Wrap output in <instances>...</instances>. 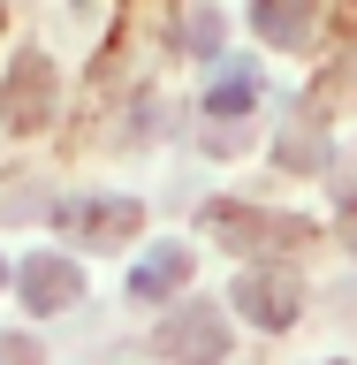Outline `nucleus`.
Wrapping results in <instances>:
<instances>
[{
	"instance_id": "1",
	"label": "nucleus",
	"mask_w": 357,
	"mask_h": 365,
	"mask_svg": "<svg viewBox=\"0 0 357 365\" xmlns=\"http://www.w3.org/2000/svg\"><path fill=\"white\" fill-rule=\"evenodd\" d=\"M145 228V205L137 198H61L53 205V236H68V244H84V251H122Z\"/></svg>"
},
{
	"instance_id": "2",
	"label": "nucleus",
	"mask_w": 357,
	"mask_h": 365,
	"mask_svg": "<svg viewBox=\"0 0 357 365\" xmlns=\"http://www.w3.org/2000/svg\"><path fill=\"white\" fill-rule=\"evenodd\" d=\"M160 358H175V365H221L228 358V319L213 312V304H182V312H167V327H160Z\"/></svg>"
},
{
	"instance_id": "3",
	"label": "nucleus",
	"mask_w": 357,
	"mask_h": 365,
	"mask_svg": "<svg viewBox=\"0 0 357 365\" xmlns=\"http://www.w3.org/2000/svg\"><path fill=\"white\" fill-rule=\"evenodd\" d=\"M53 114V61L46 53H16V68L0 76V122L8 130H38Z\"/></svg>"
},
{
	"instance_id": "4",
	"label": "nucleus",
	"mask_w": 357,
	"mask_h": 365,
	"mask_svg": "<svg viewBox=\"0 0 357 365\" xmlns=\"http://www.w3.org/2000/svg\"><path fill=\"white\" fill-rule=\"evenodd\" d=\"M236 304H244L251 327H289L296 304H304V289H296L289 267H251V274H236Z\"/></svg>"
},
{
	"instance_id": "5",
	"label": "nucleus",
	"mask_w": 357,
	"mask_h": 365,
	"mask_svg": "<svg viewBox=\"0 0 357 365\" xmlns=\"http://www.w3.org/2000/svg\"><path fill=\"white\" fill-rule=\"evenodd\" d=\"M23 304L31 312H68V304H84V274L68 267L61 251H38V259H23Z\"/></svg>"
},
{
	"instance_id": "6",
	"label": "nucleus",
	"mask_w": 357,
	"mask_h": 365,
	"mask_svg": "<svg viewBox=\"0 0 357 365\" xmlns=\"http://www.w3.org/2000/svg\"><path fill=\"white\" fill-rule=\"evenodd\" d=\"M205 228H213V236H228V244L236 251H259L267 244V236H281V244H304V221H289V213H259V205H205Z\"/></svg>"
},
{
	"instance_id": "7",
	"label": "nucleus",
	"mask_w": 357,
	"mask_h": 365,
	"mask_svg": "<svg viewBox=\"0 0 357 365\" xmlns=\"http://www.w3.org/2000/svg\"><path fill=\"white\" fill-rule=\"evenodd\" d=\"M182 282H190V251L182 244H160V251H145L130 267V297H145V304H152V297H175Z\"/></svg>"
},
{
	"instance_id": "8",
	"label": "nucleus",
	"mask_w": 357,
	"mask_h": 365,
	"mask_svg": "<svg viewBox=\"0 0 357 365\" xmlns=\"http://www.w3.org/2000/svg\"><path fill=\"white\" fill-rule=\"evenodd\" d=\"M251 23H259V38H274V46H304L319 8L312 0H251Z\"/></svg>"
},
{
	"instance_id": "9",
	"label": "nucleus",
	"mask_w": 357,
	"mask_h": 365,
	"mask_svg": "<svg viewBox=\"0 0 357 365\" xmlns=\"http://www.w3.org/2000/svg\"><path fill=\"white\" fill-rule=\"evenodd\" d=\"M251 99H259V76H251V68H228L221 84H213V99H205V107H213V114H244Z\"/></svg>"
},
{
	"instance_id": "10",
	"label": "nucleus",
	"mask_w": 357,
	"mask_h": 365,
	"mask_svg": "<svg viewBox=\"0 0 357 365\" xmlns=\"http://www.w3.org/2000/svg\"><path fill=\"white\" fill-rule=\"evenodd\" d=\"M182 38H190V53H213V46H221V16H213V8H205V16H190V31H182Z\"/></svg>"
},
{
	"instance_id": "11",
	"label": "nucleus",
	"mask_w": 357,
	"mask_h": 365,
	"mask_svg": "<svg viewBox=\"0 0 357 365\" xmlns=\"http://www.w3.org/2000/svg\"><path fill=\"white\" fill-rule=\"evenodd\" d=\"M0 365H38V342L31 335H0Z\"/></svg>"
},
{
	"instance_id": "12",
	"label": "nucleus",
	"mask_w": 357,
	"mask_h": 365,
	"mask_svg": "<svg viewBox=\"0 0 357 365\" xmlns=\"http://www.w3.org/2000/svg\"><path fill=\"white\" fill-rule=\"evenodd\" d=\"M0 282H8V267H0Z\"/></svg>"
}]
</instances>
